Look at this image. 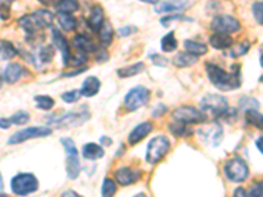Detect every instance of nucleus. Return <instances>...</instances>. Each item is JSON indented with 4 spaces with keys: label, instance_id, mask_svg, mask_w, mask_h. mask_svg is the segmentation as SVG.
I'll return each mask as SVG.
<instances>
[{
    "label": "nucleus",
    "instance_id": "obj_1",
    "mask_svg": "<svg viewBox=\"0 0 263 197\" xmlns=\"http://www.w3.org/2000/svg\"><path fill=\"white\" fill-rule=\"evenodd\" d=\"M206 70L211 83L220 91H233L241 86L240 70L226 72L224 68L213 63H207Z\"/></svg>",
    "mask_w": 263,
    "mask_h": 197
},
{
    "label": "nucleus",
    "instance_id": "obj_2",
    "mask_svg": "<svg viewBox=\"0 0 263 197\" xmlns=\"http://www.w3.org/2000/svg\"><path fill=\"white\" fill-rule=\"evenodd\" d=\"M53 20H54V16H53L52 12H49L46 10H40L30 13V15L21 17L19 20V25L28 34L32 36V34H37L40 30L45 29V28L52 25Z\"/></svg>",
    "mask_w": 263,
    "mask_h": 197
},
{
    "label": "nucleus",
    "instance_id": "obj_3",
    "mask_svg": "<svg viewBox=\"0 0 263 197\" xmlns=\"http://www.w3.org/2000/svg\"><path fill=\"white\" fill-rule=\"evenodd\" d=\"M39 179L36 178L33 174H17L15 178L11 180V189L17 196H25L30 194L39 189Z\"/></svg>",
    "mask_w": 263,
    "mask_h": 197
},
{
    "label": "nucleus",
    "instance_id": "obj_4",
    "mask_svg": "<svg viewBox=\"0 0 263 197\" xmlns=\"http://www.w3.org/2000/svg\"><path fill=\"white\" fill-rule=\"evenodd\" d=\"M200 107L206 116L209 114L213 119H218L224 116L225 112H228V100L222 95L209 94L206 97H203Z\"/></svg>",
    "mask_w": 263,
    "mask_h": 197
},
{
    "label": "nucleus",
    "instance_id": "obj_5",
    "mask_svg": "<svg viewBox=\"0 0 263 197\" xmlns=\"http://www.w3.org/2000/svg\"><path fill=\"white\" fill-rule=\"evenodd\" d=\"M62 146L66 150L68 154V159H66V171H68V176L71 180L79 176L80 172V162H79V151H78L77 146H75L74 141L69 137L61 138Z\"/></svg>",
    "mask_w": 263,
    "mask_h": 197
},
{
    "label": "nucleus",
    "instance_id": "obj_6",
    "mask_svg": "<svg viewBox=\"0 0 263 197\" xmlns=\"http://www.w3.org/2000/svg\"><path fill=\"white\" fill-rule=\"evenodd\" d=\"M171 143L169 138L165 136H157L151 139L148 145V150H146V161L150 165H155L158 162L166 156V154L170 151Z\"/></svg>",
    "mask_w": 263,
    "mask_h": 197
},
{
    "label": "nucleus",
    "instance_id": "obj_7",
    "mask_svg": "<svg viewBox=\"0 0 263 197\" xmlns=\"http://www.w3.org/2000/svg\"><path fill=\"white\" fill-rule=\"evenodd\" d=\"M226 178L233 183H242L249 178V167L241 156H233L224 166Z\"/></svg>",
    "mask_w": 263,
    "mask_h": 197
},
{
    "label": "nucleus",
    "instance_id": "obj_8",
    "mask_svg": "<svg viewBox=\"0 0 263 197\" xmlns=\"http://www.w3.org/2000/svg\"><path fill=\"white\" fill-rule=\"evenodd\" d=\"M149 100H150V90L140 86V87L132 88L126 94L125 99H124V105L128 110L135 112V110L145 107Z\"/></svg>",
    "mask_w": 263,
    "mask_h": 197
},
{
    "label": "nucleus",
    "instance_id": "obj_9",
    "mask_svg": "<svg viewBox=\"0 0 263 197\" xmlns=\"http://www.w3.org/2000/svg\"><path fill=\"white\" fill-rule=\"evenodd\" d=\"M52 134V129L46 128V126H32V128H26V129L16 132L15 134L10 137L8 139V145H19L23 143L28 139L33 138H42V137H48Z\"/></svg>",
    "mask_w": 263,
    "mask_h": 197
},
{
    "label": "nucleus",
    "instance_id": "obj_10",
    "mask_svg": "<svg viewBox=\"0 0 263 197\" xmlns=\"http://www.w3.org/2000/svg\"><path fill=\"white\" fill-rule=\"evenodd\" d=\"M173 119L175 121H180L184 124H200L204 123L207 120V116L204 112H200L195 107H189V105H183L179 107L173 112Z\"/></svg>",
    "mask_w": 263,
    "mask_h": 197
},
{
    "label": "nucleus",
    "instance_id": "obj_11",
    "mask_svg": "<svg viewBox=\"0 0 263 197\" xmlns=\"http://www.w3.org/2000/svg\"><path fill=\"white\" fill-rule=\"evenodd\" d=\"M211 28L213 32L216 33H235L241 29V24L237 19L229 15H224V16H216L212 20Z\"/></svg>",
    "mask_w": 263,
    "mask_h": 197
},
{
    "label": "nucleus",
    "instance_id": "obj_12",
    "mask_svg": "<svg viewBox=\"0 0 263 197\" xmlns=\"http://www.w3.org/2000/svg\"><path fill=\"white\" fill-rule=\"evenodd\" d=\"M198 133H199V136L202 137V139L204 142L211 143L213 147L220 146V143L222 142V138H224V130H222L220 124L203 126L202 129L198 130Z\"/></svg>",
    "mask_w": 263,
    "mask_h": 197
},
{
    "label": "nucleus",
    "instance_id": "obj_13",
    "mask_svg": "<svg viewBox=\"0 0 263 197\" xmlns=\"http://www.w3.org/2000/svg\"><path fill=\"white\" fill-rule=\"evenodd\" d=\"M88 119H90L88 112H70V113L64 114V116L58 117L55 121H50V124L55 125L57 128H66V126L83 124Z\"/></svg>",
    "mask_w": 263,
    "mask_h": 197
},
{
    "label": "nucleus",
    "instance_id": "obj_14",
    "mask_svg": "<svg viewBox=\"0 0 263 197\" xmlns=\"http://www.w3.org/2000/svg\"><path fill=\"white\" fill-rule=\"evenodd\" d=\"M141 178V172L136 171L130 167H120L115 171V179L122 187L130 185Z\"/></svg>",
    "mask_w": 263,
    "mask_h": 197
},
{
    "label": "nucleus",
    "instance_id": "obj_15",
    "mask_svg": "<svg viewBox=\"0 0 263 197\" xmlns=\"http://www.w3.org/2000/svg\"><path fill=\"white\" fill-rule=\"evenodd\" d=\"M153 130V124L150 121H145V123H141L140 125H137L135 129L132 130V133L128 137V142L129 145H137L138 142H141L142 139L146 138L149 136V133Z\"/></svg>",
    "mask_w": 263,
    "mask_h": 197
},
{
    "label": "nucleus",
    "instance_id": "obj_16",
    "mask_svg": "<svg viewBox=\"0 0 263 197\" xmlns=\"http://www.w3.org/2000/svg\"><path fill=\"white\" fill-rule=\"evenodd\" d=\"M53 41H54V45L55 48L62 53V58H63V65L66 66L69 62V58H70L71 52H70V48H69V42L66 41V38L63 37L59 30L57 29H53Z\"/></svg>",
    "mask_w": 263,
    "mask_h": 197
},
{
    "label": "nucleus",
    "instance_id": "obj_17",
    "mask_svg": "<svg viewBox=\"0 0 263 197\" xmlns=\"http://www.w3.org/2000/svg\"><path fill=\"white\" fill-rule=\"evenodd\" d=\"M209 44L215 49H217V50H225V49H229L233 46L235 40H233L232 36H229L228 33H215L209 38Z\"/></svg>",
    "mask_w": 263,
    "mask_h": 197
},
{
    "label": "nucleus",
    "instance_id": "obj_18",
    "mask_svg": "<svg viewBox=\"0 0 263 197\" xmlns=\"http://www.w3.org/2000/svg\"><path fill=\"white\" fill-rule=\"evenodd\" d=\"M73 44H74L75 48L82 53H95L97 49H99L92 40L88 38L87 36H83V34H77V36H74Z\"/></svg>",
    "mask_w": 263,
    "mask_h": 197
},
{
    "label": "nucleus",
    "instance_id": "obj_19",
    "mask_svg": "<svg viewBox=\"0 0 263 197\" xmlns=\"http://www.w3.org/2000/svg\"><path fill=\"white\" fill-rule=\"evenodd\" d=\"M24 74V67L20 63H10L7 66L6 70L3 72L4 81L8 84L16 83L17 81H20V78L23 76Z\"/></svg>",
    "mask_w": 263,
    "mask_h": 197
},
{
    "label": "nucleus",
    "instance_id": "obj_20",
    "mask_svg": "<svg viewBox=\"0 0 263 197\" xmlns=\"http://www.w3.org/2000/svg\"><path fill=\"white\" fill-rule=\"evenodd\" d=\"M100 87H102V83H100V81L96 76H88V78L83 82V84H82L80 92H82L83 96L92 97L99 92Z\"/></svg>",
    "mask_w": 263,
    "mask_h": 197
},
{
    "label": "nucleus",
    "instance_id": "obj_21",
    "mask_svg": "<svg viewBox=\"0 0 263 197\" xmlns=\"http://www.w3.org/2000/svg\"><path fill=\"white\" fill-rule=\"evenodd\" d=\"M104 23V11L100 6H95L91 10L90 16H88V25L93 32H99L100 26Z\"/></svg>",
    "mask_w": 263,
    "mask_h": 197
},
{
    "label": "nucleus",
    "instance_id": "obj_22",
    "mask_svg": "<svg viewBox=\"0 0 263 197\" xmlns=\"http://www.w3.org/2000/svg\"><path fill=\"white\" fill-rule=\"evenodd\" d=\"M82 154L86 159H90V161H96V159L103 158L104 156V150L103 147L97 143H87L83 146V150H82Z\"/></svg>",
    "mask_w": 263,
    "mask_h": 197
},
{
    "label": "nucleus",
    "instance_id": "obj_23",
    "mask_svg": "<svg viewBox=\"0 0 263 197\" xmlns=\"http://www.w3.org/2000/svg\"><path fill=\"white\" fill-rule=\"evenodd\" d=\"M198 62V55H193L191 53H178L173 59V63L177 67H189V66L195 65Z\"/></svg>",
    "mask_w": 263,
    "mask_h": 197
},
{
    "label": "nucleus",
    "instance_id": "obj_24",
    "mask_svg": "<svg viewBox=\"0 0 263 197\" xmlns=\"http://www.w3.org/2000/svg\"><path fill=\"white\" fill-rule=\"evenodd\" d=\"M145 68H146L145 63H142V62H138V63L128 66V67L119 68V70H117V75H119L120 78H122V79L130 78V76H135V75H138V74H141V72H144Z\"/></svg>",
    "mask_w": 263,
    "mask_h": 197
},
{
    "label": "nucleus",
    "instance_id": "obj_25",
    "mask_svg": "<svg viewBox=\"0 0 263 197\" xmlns=\"http://www.w3.org/2000/svg\"><path fill=\"white\" fill-rule=\"evenodd\" d=\"M99 36H100V42L103 46H109L112 44L113 40V28L112 24L109 23L108 20H104V23L102 24L99 30Z\"/></svg>",
    "mask_w": 263,
    "mask_h": 197
},
{
    "label": "nucleus",
    "instance_id": "obj_26",
    "mask_svg": "<svg viewBox=\"0 0 263 197\" xmlns=\"http://www.w3.org/2000/svg\"><path fill=\"white\" fill-rule=\"evenodd\" d=\"M58 23L61 28L66 32H71L77 28V20L71 13H61L58 12Z\"/></svg>",
    "mask_w": 263,
    "mask_h": 197
},
{
    "label": "nucleus",
    "instance_id": "obj_27",
    "mask_svg": "<svg viewBox=\"0 0 263 197\" xmlns=\"http://www.w3.org/2000/svg\"><path fill=\"white\" fill-rule=\"evenodd\" d=\"M184 48L188 53L193 55H204L207 52H208V48H207L206 44H202V42L192 41V40H187L184 41Z\"/></svg>",
    "mask_w": 263,
    "mask_h": 197
},
{
    "label": "nucleus",
    "instance_id": "obj_28",
    "mask_svg": "<svg viewBox=\"0 0 263 197\" xmlns=\"http://www.w3.org/2000/svg\"><path fill=\"white\" fill-rule=\"evenodd\" d=\"M245 117H246L247 124L255 126L257 129L263 132V114L258 112V109H246Z\"/></svg>",
    "mask_w": 263,
    "mask_h": 197
},
{
    "label": "nucleus",
    "instance_id": "obj_29",
    "mask_svg": "<svg viewBox=\"0 0 263 197\" xmlns=\"http://www.w3.org/2000/svg\"><path fill=\"white\" fill-rule=\"evenodd\" d=\"M79 8L77 0H58L55 3V10L61 13H74Z\"/></svg>",
    "mask_w": 263,
    "mask_h": 197
},
{
    "label": "nucleus",
    "instance_id": "obj_30",
    "mask_svg": "<svg viewBox=\"0 0 263 197\" xmlns=\"http://www.w3.org/2000/svg\"><path fill=\"white\" fill-rule=\"evenodd\" d=\"M16 53V49L10 41H0V61H10Z\"/></svg>",
    "mask_w": 263,
    "mask_h": 197
},
{
    "label": "nucleus",
    "instance_id": "obj_31",
    "mask_svg": "<svg viewBox=\"0 0 263 197\" xmlns=\"http://www.w3.org/2000/svg\"><path fill=\"white\" fill-rule=\"evenodd\" d=\"M186 2H179V0H170V2H165L157 7V12H174V11H179L186 8Z\"/></svg>",
    "mask_w": 263,
    "mask_h": 197
},
{
    "label": "nucleus",
    "instance_id": "obj_32",
    "mask_svg": "<svg viewBox=\"0 0 263 197\" xmlns=\"http://www.w3.org/2000/svg\"><path fill=\"white\" fill-rule=\"evenodd\" d=\"M160 48H162V50L166 53L174 52V50L178 48V41L177 38H175L174 32L167 33L166 36L162 37V40H160Z\"/></svg>",
    "mask_w": 263,
    "mask_h": 197
},
{
    "label": "nucleus",
    "instance_id": "obj_33",
    "mask_svg": "<svg viewBox=\"0 0 263 197\" xmlns=\"http://www.w3.org/2000/svg\"><path fill=\"white\" fill-rule=\"evenodd\" d=\"M169 129H170V132L173 133L174 136H177V137H187V136H191V134L193 133L189 128H187V124L180 123V121L170 124Z\"/></svg>",
    "mask_w": 263,
    "mask_h": 197
},
{
    "label": "nucleus",
    "instance_id": "obj_34",
    "mask_svg": "<svg viewBox=\"0 0 263 197\" xmlns=\"http://www.w3.org/2000/svg\"><path fill=\"white\" fill-rule=\"evenodd\" d=\"M35 101L37 108H40L42 110H50L55 104L54 99L48 96V95H39V96L35 97Z\"/></svg>",
    "mask_w": 263,
    "mask_h": 197
},
{
    "label": "nucleus",
    "instance_id": "obj_35",
    "mask_svg": "<svg viewBox=\"0 0 263 197\" xmlns=\"http://www.w3.org/2000/svg\"><path fill=\"white\" fill-rule=\"evenodd\" d=\"M249 49H250V42L247 41V40H245V41H242L241 44H238L237 46L231 49L229 55H231L232 58H238V57H241V55L246 54V53L249 52Z\"/></svg>",
    "mask_w": 263,
    "mask_h": 197
},
{
    "label": "nucleus",
    "instance_id": "obj_36",
    "mask_svg": "<svg viewBox=\"0 0 263 197\" xmlns=\"http://www.w3.org/2000/svg\"><path fill=\"white\" fill-rule=\"evenodd\" d=\"M238 105H240L241 109H259V103H258L257 99L254 97H247L242 96L238 101Z\"/></svg>",
    "mask_w": 263,
    "mask_h": 197
},
{
    "label": "nucleus",
    "instance_id": "obj_37",
    "mask_svg": "<svg viewBox=\"0 0 263 197\" xmlns=\"http://www.w3.org/2000/svg\"><path fill=\"white\" fill-rule=\"evenodd\" d=\"M8 120H10L11 125H24V124H26L30 120V116H29L28 112L19 110V112H16V113L11 116Z\"/></svg>",
    "mask_w": 263,
    "mask_h": 197
},
{
    "label": "nucleus",
    "instance_id": "obj_38",
    "mask_svg": "<svg viewBox=\"0 0 263 197\" xmlns=\"http://www.w3.org/2000/svg\"><path fill=\"white\" fill-rule=\"evenodd\" d=\"M117 192V188H116L115 181L112 179H104L103 185H102V196L108 197V196H113V194Z\"/></svg>",
    "mask_w": 263,
    "mask_h": 197
},
{
    "label": "nucleus",
    "instance_id": "obj_39",
    "mask_svg": "<svg viewBox=\"0 0 263 197\" xmlns=\"http://www.w3.org/2000/svg\"><path fill=\"white\" fill-rule=\"evenodd\" d=\"M54 49L53 46H45V48L40 49L39 52V59L42 63H48L54 58Z\"/></svg>",
    "mask_w": 263,
    "mask_h": 197
},
{
    "label": "nucleus",
    "instance_id": "obj_40",
    "mask_svg": "<svg viewBox=\"0 0 263 197\" xmlns=\"http://www.w3.org/2000/svg\"><path fill=\"white\" fill-rule=\"evenodd\" d=\"M253 16L259 25L263 26V0L253 4Z\"/></svg>",
    "mask_w": 263,
    "mask_h": 197
},
{
    "label": "nucleus",
    "instance_id": "obj_41",
    "mask_svg": "<svg viewBox=\"0 0 263 197\" xmlns=\"http://www.w3.org/2000/svg\"><path fill=\"white\" fill-rule=\"evenodd\" d=\"M80 96H82V92H80V90H73V91H69V92H64V94H62V100H63L64 103L73 104V103H77V101L80 99Z\"/></svg>",
    "mask_w": 263,
    "mask_h": 197
},
{
    "label": "nucleus",
    "instance_id": "obj_42",
    "mask_svg": "<svg viewBox=\"0 0 263 197\" xmlns=\"http://www.w3.org/2000/svg\"><path fill=\"white\" fill-rule=\"evenodd\" d=\"M86 62H87L86 54H83V53L80 52L78 53V54H71L70 58H69L68 65L66 66H80V65H83V63H86Z\"/></svg>",
    "mask_w": 263,
    "mask_h": 197
},
{
    "label": "nucleus",
    "instance_id": "obj_43",
    "mask_svg": "<svg viewBox=\"0 0 263 197\" xmlns=\"http://www.w3.org/2000/svg\"><path fill=\"white\" fill-rule=\"evenodd\" d=\"M247 196L254 197V196H260L263 197V180L262 181H258L253 187L250 188V191L247 192Z\"/></svg>",
    "mask_w": 263,
    "mask_h": 197
},
{
    "label": "nucleus",
    "instance_id": "obj_44",
    "mask_svg": "<svg viewBox=\"0 0 263 197\" xmlns=\"http://www.w3.org/2000/svg\"><path fill=\"white\" fill-rule=\"evenodd\" d=\"M151 58V62H153V65L155 66H159V67H165V66H167V58H165V57H162V55L159 54H153L150 55Z\"/></svg>",
    "mask_w": 263,
    "mask_h": 197
},
{
    "label": "nucleus",
    "instance_id": "obj_45",
    "mask_svg": "<svg viewBox=\"0 0 263 197\" xmlns=\"http://www.w3.org/2000/svg\"><path fill=\"white\" fill-rule=\"evenodd\" d=\"M183 19V16H180V15H175V16H166V17H162L160 19V23L163 24L165 26H169V24L171 23V21H175V20H182Z\"/></svg>",
    "mask_w": 263,
    "mask_h": 197
},
{
    "label": "nucleus",
    "instance_id": "obj_46",
    "mask_svg": "<svg viewBox=\"0 0 263 197\" xmlns=\"http://www.w3.org/2000/svg\"><path fill=\"white\" fill-rule=\"evenodd\" d=\"M166 110H167L166 105H163V104H159V105H158V107L153 110V113L151 114H153V117H160L166 113Z\"/></svg>",
    "mask_w": 263,
    "mask_h": 197
},
{
    "label": "nucleus",
    "instance_id": "obj_47",
    "mask_svg": "<svg viewBox=\"0 0 263 197\" xmlns=\"http://www.w3.org/2000/svg\"><path fill=\"white\" fill-rule=\"evenodd\" d=\"M132 28H133V26H124V28H120L119 33L122 37H128L130 36L132 32H135V29H132Z\"/></svg>",
    "mask_w": 263,
    "mask_h": 197
},
{
    "label": "nucleus",
    "instance_id": "obj_48",
    "mask_svg": "<svg viewBox=\"0 0 263 197\" xmlns=\"http://www.w3.org/2000/svg\"><path fill=\"white\" fill-rule=\"evenodd\" d=\"M11 123L10 120L8 119H0V128L2 129H8V128H11Z\"/></svg>",
    "mask_w": 263,
    "mask_h": 197
},
{
    "label": "nucleus",
    "instance_id": "obj_49",
    "mask_svg": "<svg viewBox=\"0 0 263 197\" xmlns=\"http://www.w3.org/2000/svg\"><path fill=\"white\" fill-rule=\"evenodd\" d=\"M255 146H257V149L259 150L260 154L263 155V137H259V138L255 141Z\"/></svg>",
    "mask_w": 263,
    "mask_h": 197
},
{
    "label": "nucleus",
    "instance_id": "obj_50",
    "mask_svg": "<svg viewBox=\"0 0 263 197\" xmlns=\"http://www.w3.org/2000/svg\"><path fill=\"white\" fill-rule=\"evenodd\" d=\"M87 68L86 67H82L79 68V70H77L75 72H66V74H63V76H73V75H78V74H82V72L86 71Z\"/></svg>",
    "mask_w": 263,
    "mask_h": 197
},
{
    "label": "nucleus",
    "instance_id": "obj_51",
    "mask_svg": "<svg viewBox=\"0 0 263 197\" xmlns=\"http://www.w3.org/2000/svg\"><path fill=\"white\" fill-rule=\"evenodd\" d=\"M235 196H247V192L245 191L244 188H237L235 192H233Z\"/></svg>",
    "mask_w": 263,
    "mask_h": 197
},
{
    "label": "nucleus",
    "instance_id": "obj_52",
    "mask_svg": "<svg viewBox=\"0 0 263 197\" xmlns=\"http://www.w3.org/2000/svg\"><path fill=\"white\" fill-rule=\"evenodd\" d=\"M100 143H103L104 146H109L112 145V139L108 138V137H102L100 138Z\"/></svg>",
    "mask_w": 263,
    "mask_h": 197
},
{
    "label": "nucleus",
    "instance_id": "obj_53",
    "mask_svg": "<svg viewBox=\"0 0 263 197\" xmlns=\"http://www.w3.org/2000/svg\"><path fill=\"white\" fill-rule=\"evenodd\" d=\"M142 3H146V4H157L159 0H140Z\"/></svg>",
    "mask_w": 263,
    "mask_h": 197
},
{
    "label": "nucleus",
    "instance_id": "obj_54",
    "mask_svg": "<svg viewBox=\"0 0 263 197\" xmlns=\"http://www.w3.org/2000/svg\"><path fill=\"white\" fill-rule=\"evenodd\" d=\"M68 194H73V196H79V194H78L77 192H74V191H66V192H63V193H62V196H68Z\"/></svg>",
    "mask_w": 263,
    "mask_h": 197
},
{
    "label": "nucleus",
    "instance_id": "obj_55",
    "mask_svg": "<svg viewBox=\"0 0 263 197\" xmlns=\"http://www.w3.org/2000/svg\"><path fill=\"white\" fill-rule=\"evenodd\" d=\"M4 189V183H3V176L0 174V191H3Z\"/></svg>",
    "mask_w": 263,
    "mask_h": 197
},
{
    "label": "nucleus",
    "instance_id": "obj_56",
    "mask_svg": "<svg viewBox=\"0 0 263 197\" xmlns=\"http://www.w3.org/2000/svg\"><path fill=\"white\" fill-rule=\"evenodd\" d=\"M39 2H41L42 4H45V6H46V4L50 3V2H52V0H39Z\"/></svg>",
    "mask_w": 263,
    "mask_h": 197
},
{
    "label": "nucleus",
    "instance_id": "obj_57",
    "mask_svg": "<svg viewBox=\"0 0 263 197\" xmlns=\"http://www.w3.org/2000/svg\"><path fill=\"white\" fill-rule=\"evenodd\" d=\"M259 63H260V66H262L263 67V54L260 55V59H259Z\"/></svg>",
    "mask_w": 263,
    "mask_h": 197
},
{
    "label": "nucleus",
    "instance_id": "obj_58",
    "mask_svg": "<svg viewBox=\"0 0 263 197\" xmlns=\"http://www.w3.org/2000/svg\"><path fill=\"white\" fill-rule=\"evenodd\" d=\"M259 82H260V83L263 84V75H262V76H260V78H259Z\"/></svg>",
    "mask_w": 263,
    "mask_h": 197
},
{
    "label": "nucleus",
    "instance_id": "obj_59",
    "mask_svg": "<svg viewBox=\"0 0 263 197\" xmlns=\"http://www.w3.org/2000/svg\"><path fill=\"white\" fill-rule=\"evenodd\" d=\"M2 84H3V81H2V78H0V88H2Z\"/></svg>",
    "mask_w": 263,
    "mask_h": 197
}]
</instances>
